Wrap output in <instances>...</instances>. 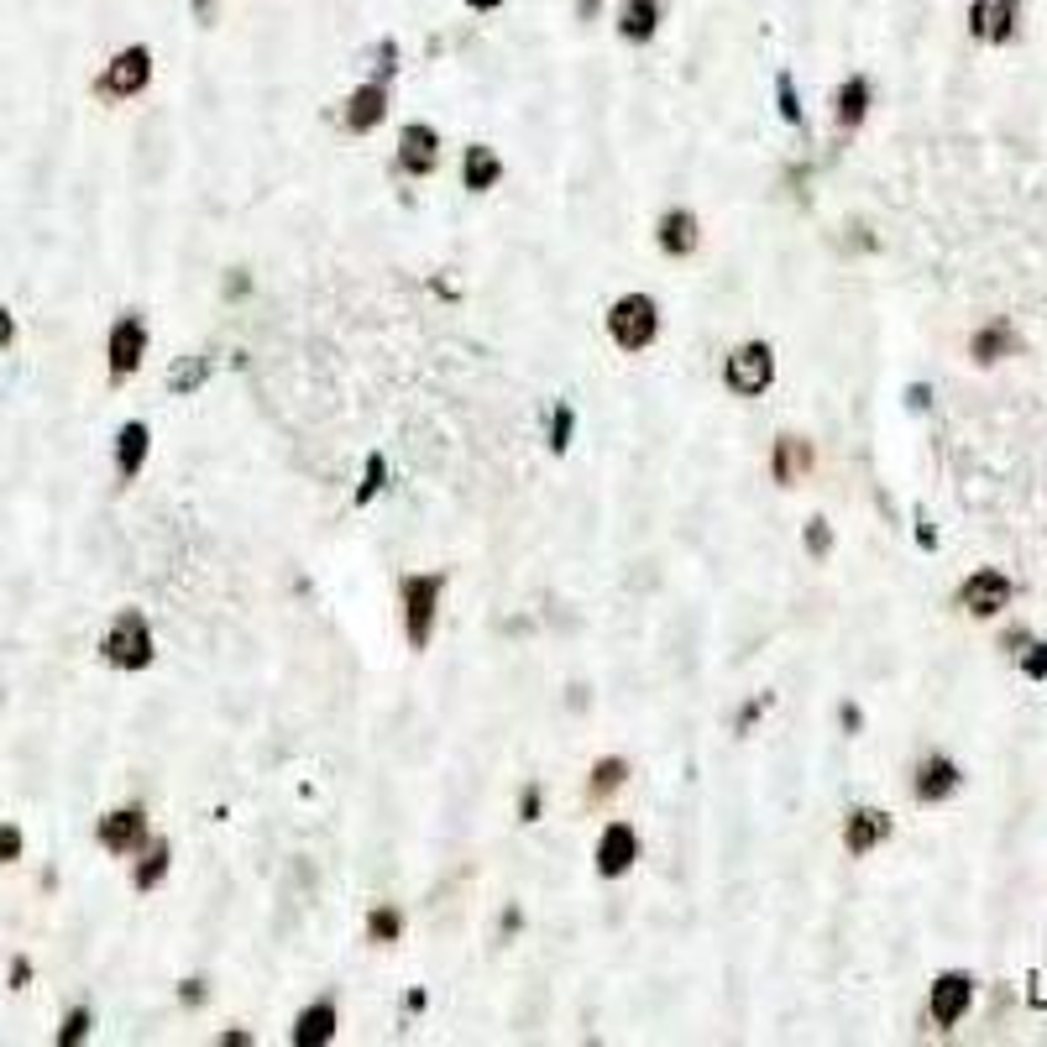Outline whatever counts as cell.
<instances>
[{
  "mask_svg": "<svg viewBox=\"0 0 1047 1047\" xmlns=\"http://www.w3.org/2000/svg\"><path fill=\"white\" fill-rule=\"evenodd\" d=\"M163 875H168V844L158 838L153 849L142 854V865H137V890H153V886L163 880Z\"/></svg>",
  "mask_w": 1047,
  "mask_h": 1047,
  "instance_id": "obj_25",
  "label": "cell"
},
{
  "mask_svg": "<svg viewBox=\"0 0 1047 1047\" xmlns=\"http://www.w3.org/2000/svg\"><path fill=\"white\" fill-rule=\"evenodd\" d=\"M844 729H849V733H859V708H854V702H849V708H844Z\"/></svg>",
  "mask_w": 1047,
  "mask_h": 1047,
  "instance_id": "obj_43",
  "label": "cell"
},
{
  "mask_svg": "<svg viewBox=\"0 0 1047 1047\" xmlns=\"http://www.w3.org/2000/svg\"><path fill=\"white\" fill-rule=\"evenodd\" d=\"M100 844H105L111 854H132V849H142V844H147V817H142L137 807L111 812V817L100 823Z\"/></svg>",
  "mask_w": 1047,
  "mask_h": 1047,
  "instance_id": "obj_14",
  "label": "cell"
},
{
  "mask_svg": "<svg viewBox=\"0 0 1047 1047\" xmlns=\"http://www.w3.org/2000/svg\"><path fill=\"white\" fill-rule=\"evenodd\" d=\"M959 603H964L974 618H995V613H1006V603H1011V576L995 572V566L974 572L964 587H959Z\"/></svg>",
  "mask_w": 1047,
  "mask_h": 1047,
  "instance_id": "obj_8",
  "label": "cell"
},
{
  "mask_svg": "<svg viewBox=\"0 0 1047 1047\" xmlns=\"http://www.w3.org/2000/svg\"><path fill=\"white\" fill-rule=\"evenodd\" d=\"M184 1001H189V1006H199V1001H205V985H195V980H189V985H184Z\"/></svg>",
  "mask_w": 1047,
  "mask_h": 1047,
  "instance_id": "obj_42",
  "label": "cell"
},
{
  "mask_svg": "<svg viewBox=\"0 0 1047 1047\" xmlns=\"http://www.w3.org/2000/svg\"><path fill=\"white\" fill-rule=\"evenodd\" d=\"M969 1001H974V980H969V974H959V969H953V974H938V980H932V1001H928L932 1027H959Z\"/></svg>",
  "mask_w": 1047,
  "mask_h": 1047,
  "instance_id": "obj_7",
  "label": "cell"
},
{
  "mask_svg": "<svg viewBox=\"0 0 1047 1047\" xmlns=\"http://www.w3.org/2000/svg\"><path fill=\"white\" fill-rule=\"evenodd\" d=\"M1022 645H1027V629H1011V634H1006V650L1022 655Z\"/></svg>",
  "mask_w": 1047,
  "mask_h": 1047,
  "instance_id": "obj_40",
  "label": "cell"
},
{
  "mask_svg": "<svg viewBox=\"0 0 1047 1047\" xmlns=\"http://www.w3.org/2000/svg\"><path fill=\"white\" fill-rule=\"evenodd\" d=\"M917 540H922V551H938V530L928 524V514H917Z\"/></svg>",
  "mask_w": 1047,
  "mask_h": 1047,
  "instance_id": "obj_37",
  "label": "cell"
},
{
  "mask_svg": "<svg viewBox=\"0 0 1047 1047\" xmlns=\"http://www.w3.org/2000/svg\"><path fill=\"white\" fill-rule=\"evenodd\" d=\"M100 655H105L116 671H147V666H153V629H147V618H142L137 608H126L116 624L105 629Z\"/></svg>",
  "mask_w": 1047,
  "mask_h": 1047,
  "instance_id": "obj_1",
  "label": "cell"
},
{
  "mask_svg": "<svg viewBox=\"0 0 1047 1047\" xmlns=\"http://www.w3.org/2000/svg\"><path fill=\"white\" fill-rule=\"evenodd\" d=\"M519 817H524V823H534V817H540V791H524V796H519Z\"/></svg>",
  "mask_w": 1047,
  "mask_h": 1047,
  "instance_id": "obj_35",
  "label": "cell"
},
{
  "mask_svg": "<svg viewBox=\"0 0 1047 1047\" xmlns=\"http://www.w3.org/2000/svg\"><path fill=\"white\" fill-rule=\"evenodd\" d=\"M90 1037V1011H69V1022H63V1032H59V1043L63 1047H74V1043H84Z\"/></svg>",
  "mask_w": 1047,
  "mask_h": 1047,
  "instance_id": "obj_32",
  "label": "cell"
},
{
  "mask_svg": "<svg viewBox=\"0 0 1047 1047\" xmlns=\"http://www.w3.org/2000/svg\"><path fill=\"white\" fill-rule=\"evenodd\" d=\"M440 593H446V576H409V582H404V629H409V645H415V650L430 645V624H436Z\"/></svg>",
  "mask_w": 1047,
  "mask_h": 1047,
  "instance_id": "obj_4",
  "label": "cell"
},
{
  "mask_svg": "<svg viewBox=\"0 0 1047 1047\" xmlns=\"http://www.w3.org/2000/svg\"><path fill=\"white\" fill-rule=\"evenodd\" d=\"M27 980H32V964H27V959H17V964H11V985H27Z\"/></svg>",
  "mask_w": 1047,
  "mask_h": 1047,
  "instance_id": "obj_38",
  "label": "cell"
},
{
  "mask_svg": "<svg viewBox=\"0 0 1047 1047\" xmlns=\"http://www.w3.org/2000/svg\"><path fill=\"white\" fill-rule=\"evenodd\" d=\"M195 17L199 21H216V0H195Z\"/></svg>",
  "mask_w": 1047,
  "mask_h": 1047,
  "instance_id": "obj_41",
  "label": "cell"
},
{
  "mask_svg": "<svg viewBox=\"0 0 1047 1047\" xmlns=\"http://www.w3.org/2000/svg\"><path fill=\"white\" fill-rule=\"evenodd\" d=\"M498 178H503V163H498L493 147H467V168H461V184H467L472 195H488Z\"/></svg>",
  "mask_w": 1047,
  "mask_h": 1047,
  "instance_id": "obj_22",
  "label": "cell"
},
{
  "mask_svg": "<svg viewBox=\"0 0 1047 1047\" xmlns=\"http://www.w3.org/2000/svg\"><path fill=\"white\" fill-rule=\"evenodd\" d=\"M723 383H729L739 398H760L775 383V352L765 346V341H744V346L729 356Z\"/></svg>",
  "mask_w": 1047,
  "mask_h": 1047,
  "instance_id": "obj_3",
  "label": "cell"
},
{
  "mask_svg": "<svg viewBox=\"0 0 1047 1047\" xmlns=\"http://www.w3.org/2000/svg\"><path fill=\"white\" fill-rule=\"evenodd\" d=\"M1022 671H1027L1032 681H1047V645L1043 639H1027V645H1022Z\"/></svg>",
  "mask_w": 1047,
  "mask_h": 1047,
  "instance_id": "obj_31",
  "label": "cell"
},
{
  "mask_svg": "<svg viewBox=\"0 0 1047 1047\" xmlns=\"http://www.w3.org/2000/svg\"><path fill=\"white\" fill-rule=\"evenodd\" d=\"M440 163V137L430 132V126H404V137H398V168L404 174H436Z\"/></svg>",
  "mask_w": 1047,
  "mask_h": 1047,
  "instance_id": "obj_12",
  "label": "cell"
},
{
  "mask_svg": "<svg viewBox=\"0 0 1047 1047\" xmlns=\"http://www.w3.org/2000/svg\"><path fill=\"white\" fill-rule=\"evenodd\" d=\"M582 17H597V0H582Z\"/></svg>",
  "mask_w": 1047,
  "mask_h": 1047,
  "instance_id": "obj_45",
  "label": "cell"
},
{
  "mask_svg": "<svg viewBox=\"0 0 1047 1047\" xmlns=\"http://www.w3.org/2000/svg\"><path fill=\"white\" fill-rule=\"evenodd\" d=\"M624 775H629V765H624V760H597V765H593V786H587V796H593V802H603L608 791L624 786Z\"/></svg>",
  "mask_w": 1047,
  "mask_h": 1047,
  "instance_id": "obj_24",
  "label": "cell"
},
{
  "mask_svg": "<svg viewBox=\"0 0 1047 1047\" xmlns=\"http://www.w3.org/2000/svg\"><path fill=\"white\" fill-rule=\"evenodd\" d=\"M886 838H890V817H886V812H875V807L849 812V828H844V849H849L854 859H865L870 849H880Z\"/></svg>",
  "mask_w": 1047,
  "mask_h": 1047,
  "instance_id": "obj_13",
  "label": "cell"
},
{
  "mask_svg": "<svg viewBox=\"0 0 1047 1047\" xmlns=\"http://www.w3.org/2000/svg\"><path fill=\"white\" fill-rule=\"evenodd\" d=\"M336 1037V1006L331 1001H315V1006L304 1011L294 1022V1047H320Z\"/></svg>",
  "mask_w": 1047,
  "mask_h": 1047,
  "instance_id": "obj_17",
  "label": "cell"
},
{
  "mask_svg": "<svg viewBox=\"0 0 1047 1047\" xmlns=\"http://www.w3.org/2000/svg\"><path fill=\"white\" fill-rule=\"evenodd\" d=\"M383 116H388V84L383 80L362 84V90L346 95V126H352V132H373Z\"/></svg>",
  "mask_w": 1047,
  "mask_h": 1047,
  "instance_id": "obj_15",
  "label": "cell"
},
{
  "mask_svg": "<svg viewBox=\"0 0 1047 1047\" xmlns=\"http://www.w3.org/2000/svg\"><path fill=\"white\" fill-rule=\"evenodd\" d=\"M205 377H210V356H195V362H178L174 377H168V388H174V394H189Z\"/></svg>",
  "mask_w": 1047,
  "mask_h": 1047,
  "instance_id": "obj_26",
  "label": "cell"
},
{
  "mask_svg": "<svg viewBox=\"0 0 1047 1047\" xmlns=\"http://www.w3.org/2000/svg\"><path fill=\"white\" fill-rule=\"evenodd\" d=\"M11 336H17V325H11V315H6V310H0V352H6V346H11Z\"/></svg>",
  "mask_w": 1047,
  "mask_h": 1047,
  "instance_id": "obj_39",
  "label": "cell"
},
{
  "mask_svg": "<svg viewBox=\"0 0 1047 1047\" xmlns=\"http://www.w3.org/2000/svg\"><path fill=\"white\" fill-rule=\"evenodd\" d=\"M572 430H576L572 404H555V419H551V451H566V446H572Z\"/></svg>",
  "mask_w": 1047,
  "mask_h": 1047,
  "instance_id": "obj_30",
  "label": "cell"
},
{
  "mask_svg": "<svg viewBox=\"0 0 1047 1047\" xmlns=\"http://www.w3.org/2000/svg\"><path fill=\"white\" fill-rule=\"evenodd\" d=\"M865 116H870V80L849 74V80L838 84V126L854 132V126H865Z\"/></svg>",
  "mask_w": 1047,
  "mask_h": 1047,
  "instance_id": "obj_19",
  "label": "cell"
},
{
  "mask_svg": "<svg viewBox=\"0 0 1047 1047\" xmlns=\"http://www.w3.org/2000/svg\"><path fill=\"white\" fill-rule=\"evenodd\" d=\"M828 551H833V530L823 524V519H812V524H807V555H817V561H823Z\"/></svg>",
  "mask_w": 1047,
  "mask_h": 1047,
  "instance_id": "obj_33",
  "label": "cell"
},
{
  "mask_svg": "<svg viewBox=\"0 0 1047 1047\" xmlns=\"http://www.w3.org/2000/svg\"><path fill=\"white\" fill-rule=\"evenodd\" d=\"M383 477H388V461L383 456H367V477H362V488H356V503H373L377 493H383Z\"/></svg>",
  "mask_w": 1047,
  "mask_h": 1047,
  "instance_id": "obj_27",
  "label": "cell"
},
{
  "mask_svg": "<svg viewBox=\"0 0 1047 1047\" xmlns=\"http://www.w3.org/2000/svg\"><path fill=\"white\" fill-rule=\"evenodd\" d=\"M807 467H812V446L802 436H786L775 446V482H781V488H796Z\"/></svg>",
  "mask_w": 1047,
  "mask_h": 1047,
  "instance_id": "obj_23",
  "label": "cell"
},
{
  "mask_svg": "<svg viewBox=\"0 0 1047 1047\" xmlns=\"http://www.w3.org/2000/svg\"><path fill=\"white\" fill-rule=\"evenodd\" d=\"M655 27H660V0H624L618 11V32L629 42H650Z\"/></svg>",
  "mask_w": 1047,
  "mask_h": 1047,
  "instance_id": "obj_21",
  "label": "cell"
},
{
  "mask_svg": "<svg viewBox=\"0 0 1047 1047\" xmlns=\"http://www.w3.org/2000/svg\"><path fill=\"white\" fill-rule=\"evenodd\" d=\"M21 859V828H0V865Z\"/></svg>",
  "mask_w": 1047,
  "mask_h": 1047,
  "instance_id": "obj_34",
  "label": "cell"
},
{
  "mask_svg": "<svg viewBox=\"0 0 1047 1047\" xmlns=\"http://www.w3.org/2000/svg\"><path fill=\"white\" fill-rule=\"evenodd\" d=\"M105 356H111V373L116 377H132L142 367V356H147V325L137 315H126L111 331V341H105Z\"/></svg>",
  "mask_w": 1047,
  "mask_h": 1047,
  "instance_id": "obj_9",
  "label": "cell"
},
{
  "mask_svg": "<svg viewBox=\"0 0 1047 1047\" xmlns=\"http://www.w3.org/2000/svg\"><path fill=\"white\" fill-rule=\"evenodd\" d=\"M467 6H472V11H498L503 0H467Z\"/></svg>",
  "mask_w": 1047,
  "mask_h": 1047,
  "instance_id": "obj_44",
  "label": "cell"
},
{
  "mask_svg": "<svg viewBox=\"0 0 1047 1047\" xmlns=\"http://www.w3.org/2000/svg\"><path fill=\"white\" fill-rule=\"evenodd\" d=\"M367 932H373L377 943H394L398 932H404V917H398L394 907H377V911H373V922H367Z\"/></svg>",
  "mask_w": 1047,
  "mask_h": 1047,
  "instance_id": "obj_29",
  "label": "cell"
},
{
  "mask_svg": "<svg viewBox=\"0 0 1047 1047\" xmlns=\"http://www.w3.org/2000/svg\"><path fill=\"white\" fill-rule=\"evenodd\" d=\"M147 80H153V53H147V48H126V53H116V59H111V69L95 80V95H105V100L142 95V90H147Z\"/></svg>",
  "mask_w": 1047,
  "mask_h": 1047,
  "instance_id": "obj_5",
  "label": "cell"
},
{
  "mask_svg": "<svg viewBox=\"0 0 1047 1047\" xmlns=\"http://www.w3.org/2000/svg\"><path fill=\"white\" fill-rule=\"evenodd\" d=\"M907 404H911V409H928V404H932V388H928V383H911V388H907Z\"/></svg>",
  "mask_w": 1047,
  "mask_h": 1047,
  "instance_id": "obj_36",
  "label": "cell"
},
{
  "mask_svg": "<svg viewBox=\"0 0 1047 1047\" xmlns=\"http://www.w3.org/2000/svg\"><path fill=\"white\" fill-rule=\"evenodd\" d=\"M959 786H964V775H959V765H953L949 754H928V760H922V771H917V781H911V791H917V802H922V807L949 802Z\"/></svg>",
  "mask_w": 1047,
  "mask_h": 1047,
  "instance_id": "obj_10",
  "label": "cell"
},
{
  "mask_svg": "<svg viewBox=\"0 0 1047 1047\" xmlns=\"http://www.w3.org/2000/svg\"><path fill=\"white\" fill-rule=\"evenodd\" d=\"M639 859V838H634L629 823H613V828H603V838H597V875H624Z\"/></svg>",
  "mask_w": 1047,
  "mask_h": 1047,
  "instance_id": "obj_11",
  "label": "cell"
},
{
  "mask_svg": "<svg viewBox=\"0 0 1047 1047\" xmlns=\"http://www.w3.org/2000/svg\"><path fill=\"white\" fill-rule=\"evenodd\" d=\"M697 216H687V210H671V216L660 220V231H655V241L671 252V258H687V252H697Z\"/></svg>",
  "mask_w": 1047,
  "mask_h": 1047,
  "instance_id": "obj_20",
  "label": "cell"
},
{
  "mask_svg": "<svg viewBox=\"0 0 1047 1047\" xmlns=\"http://www.w3.org/2000/svg\"><path fill=\"white\" fill-rule=\"evenodd\" d=\"M147 446H153V436H147V425H121V436H116V472L132 482V477L142 472V461H147Z\"/></svg>",
  "mask_w": 1047,
  "mask_h": 1047,
  "instance_id": "obj_18",
  "label": "cell"
},
{
  "mask_svg": "<svg viewBox=\"0 0 1047 1047\" xmlns=\"http://www.w3.org/2000/svg\"><path fill=\"white\" fill-rule=\"evenodd\" d=\"M608 331H613V341L624 346V352H645L655 341V331H660V310H655V299H645V294H629V299H618L608 310Z\"/></svg>",
  "mask_w": 1047,
  "mask_h": 1047,
  "instance_id": "obj_2",
  "label": "cell"
},
{
  "mask_svg": "<svg viewBox=\"0 0 1047 1047\" xmlns=\"http://www.w3.org/2000/svg\"><path fill=\"white\" fill-rule=\"evenodd\" d=\"M1016 21H1022V0H974L969 6V32L990 48H1006L1016 38Z\"/></svg>",
  "mask_w": 1047,
  "mask_h": 1047,
  "instance_id": "obj_6",
  "label": "cell"
},
{
  "mask_svg": "<svg viewBox=\"0 0 1047 1047\" xmlns=\"http://www.w3.org/2000/svg\"><path fill=\"white\" fill-rule=\"evenodd\" d=\"M775 105H781V116H786L791 126H802V100H796V80H791V74L775 80Z\"/></svg>",
  "mask_w": 1047,
  "mask_h": 1047,
  "instance_id": "obj_28",
  "label": "cell"
},
{
  "mask_svg": "<svg viewBox=\"0 0 1047 1047\" xmlns=\"http://www.w3.org/2000/svg\"><path fill=\"white\" fill-rule=\"evenodd\" d=\"M1016 346H1022V341H1016V331H1011V320H990L985 331H974V341H969V356H974L980 367H990V362L1011 356Z\"/></svg>",
  "mask_w": 1047,
  "mask_h": 1047,
  "instance_id": "obj_16",
  "label": "cell"
}]
</instances>
